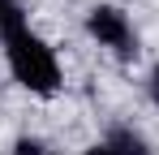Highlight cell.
<instances>
[{"mask_svg": "<svg viewBox=\"0 0 159 155\" xmlns=\"http://www.w3.org/2000/svg\"><path fill=\"white\" fill-rule=\"evenodd\" d=\"M151 99H155V108H159V65L151 69Z\"/></svg>", "mask_w": 159, "mask_h": 155, "instance_id": "obj_6", "label": "cell"}, {"mask_svg": "<svg viewBox=\"0 0 159 155\" xmlns=\"http://www.w3.org/2000/svg\"><path fill=\"white\" fill-rule=\"evenodd\" d=\"M107 147H112L116 155H146V142H142V134H133V129H125V125H116V129H112Z\"/></svg>", "mask_w": 159, "mask_h": 155, "instance_id": "obj_3", "label": "cell"}, {"mask_svg": "<svg viewBox=\"0 0 159 155\" xmlns=\"http://www.w3.org/2000/svg\"><path fill=\"white\" fill-rule=\"evenodd\" d=\"M22 22V9H17V0H0V30H9V26Z\"/></svg>", "mask_w": 159, "mask_h": 155, "instance_id": "obj_4", "label": "cell"}, {"mask_svg": "<svg viewBox=\"0 0 159 155\" xmlns=\"http://www.w3.org/2000/svg\"><path fill=\"white\" fill-rule=\"evenodd\" d=\"M4 56H9L13 78H17L26 91H34V95H52L56 86H60V65H56L52 48H48L26 22H17V26L4 30Z\"/></svg>", "mask_w": 159, "mask_h": 155, "instance_id": "obj_1", "label": "cell"}, {"mask_svg": "<svg viewBox=\"0 0 159 155\" xmlns=\"http://www.w3.org/2000/svg\"><path fill=\"white\" fill-rule=\"evenodd\" d=\"M86 30H90L103 48H112L120 60H133V56H138V35H133L129 17H125L120 9H112V4H95L90 17H86Z\"/></svg>", "mask_w": 159, "mask_h": 155, "instance_id": "obj_2", "label": "cell"}, {"mask_svg": "<svg viewBox=\"0 0 159 155\" xmlns=\"http://www.w3.org/2000/svg\"><path fill=\"white\" fill-rule=\"evenodd\" d=\"M17 155H43L39 142H17Z\"/></svg>", "mask_w": 159, "mask_h": 155, "instance_id": "obj_5", "label": "cell"}, {"mask_svg": "<svg viewBox=\"0 0 159 155\" xmlns=\"http://www.w3.org/2000/svg\"><path fill=\"white\" fill-rule=\"evenodd\" d=\"M86 155H116V151H112L107 142H99V147H90V151H86Z\"/></svg>", "mask_w": 159, "mask_h": 155, "instance_id": "obj_7", "label": "cell"}]
</instances>
